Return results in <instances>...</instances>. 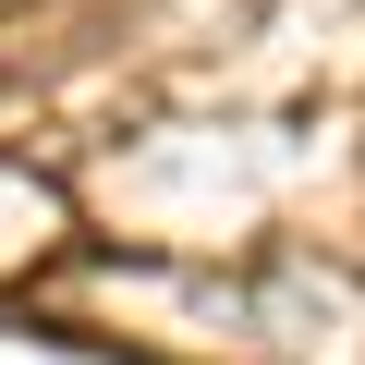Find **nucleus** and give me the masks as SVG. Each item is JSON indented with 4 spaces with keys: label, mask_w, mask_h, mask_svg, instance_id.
I'll return each instance as SVG.
<instances>
[]
</instances>
